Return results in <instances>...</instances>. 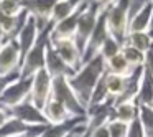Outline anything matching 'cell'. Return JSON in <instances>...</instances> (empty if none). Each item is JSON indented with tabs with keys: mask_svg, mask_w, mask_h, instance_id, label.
<instances>
[{
	"mask_svg": "<svg viewBox=\"0 0 153 137\" xmlns=\"http://www.w3.org/2000/svg\"><path fill=\"white\" fill-rule=\"evenodd\" d=\"M105 61L100 55L91 58L89 61L82 63V66L76 71L71 78H68L71 88L74 89L76 96L79 97V101L86 106L87 109V104H89L91 99V94H92L96 84L99 83V79L105 74Z\"/></svg>",
	"mask_w": 153,
	"mask_h": 137,
	"instance_id": "obj_1",
	"label": "cell"
},
{
	"mask_svg": "<svg viewBox=\"0 0 153 137\" xmlns=\"http://www.w3.org/2000/svg\"><path fill=\"white\" fill-rule=\"evenodd\" d=\"M53 25H48L45 30L40 31L36 43L31 46V50L22 58L20 64V78H31L45 68V55H46V46L50 43V31Z\"/></svg>",
	"mask_w": 153,
	"mask_h": 137,
	"instance_id": "obj_2",
	"label": "cell"
},
{
	"mask_svg": "<svg viewBox=\"0 0 153 137\" xmlns=\"http://www.w3.org/2000/svg\"><path fill=\"white\" fill-rule=\"evenodd\" d=\"M130 4H132V0H115L110 7L105 8L109 33L112 35L120 45L125 43L127 35H128Z\"/></svg>",
	"mask_w": 153,
	"mask_h": 137,
	"instance_id": "obj_3",
	"label": "cell"
},
{
	"mask_svg": "<svg viewBox=\"0 0 153 137\" xmlns=\"http://www.w3.org/2000/svg\"><path fill=\"white\" fill-rule=\"evenodd\" d=\"M51 97L63 104L73 117H86V114H87L86 106H84L79 101V97L76 96V93H74V89L71 88L68 78H64V76L54 78L53 79V89H51Z\"/></svg>",
	"mask_w": 153,
	"mask_h": 137,
	"instance_id": "obj_4",
	"label": "cell"
},
{
	"mask_svg": "<svg viewBox=\"0 0 153 137\" xmlns=\"http://www.w3.org/2000/svg\"><path fill=\"white\" fill-rule=\"evenodd\" d=\"M102 8L99 5H96L92 0H89L86 4V7L82 8L79 15V20H77V27H76V33H74V43L79 48L81 55H84L87 46V41H89L91 35H92V30L97 23V17H99V12Z\"/></svg>",
	"mask_w": 153,
	"mask_h": 137,
	"instance_id": "obj_5",
	"label": "cell"
},
{
	"mask_svg": "<svg viewBox=\"0 0 153 137\" xmlns=\"http://www.w3.org/2000/svg\"><path fill=\"white\" fill-rule=\"evenodd\" d=\"M31 78H18L15 79L7 89L4 91V94L0 96V104L5 109H12V107L18 106V104L25 103L30 99L31 93Z\"/></svg>",
	"mask_w": 153,
	"mask_h": 137,
	"instance_id": "obj_6",
	"label": "cell"
},
{
	"mask_svg": "<svg viewBox=\"0 0 153 137\" xmlns=\"http://www.w3.org/2000/svg\"><path fill=\"white\" fill-rule=\"evenodd\" d=\"M22 64V51L17 43V38L2 40L0 46V76L20 71Z\"/></svg>",
	"mask_w": 153,
	"mask_h": 137,
	"instance_id": "obj_7",
	"label": "cell"
},
{
	"mask_svg": "<svg viewBox=\"0 0 153 137\" xmlns=\"http://www.w3.org/2000/svg\"><path fill=\"white\" fill-rule=\"evenodd\" d=\"M109 28H107V12L105 8L99 12V17H97V23L92 30V35H91L89 41H87V46H86V51L82 55V63L89 61L91 58L97 56L100 53V48H102L105 38L109 37Z\"/></svg>",
	"mask_w": 153,
	"mask_h": 137,
	"instance_id": "obj_8",
	"label": "cell"
},
{
	"mask_svg": "<svg viewBox=\"0 0 153 137\" xmlns=\"http://www.w3.org/2000/svg\"><path fill=\"white\" fill-rule=\"evenodd\" d=\"M51 89H53V78L48 74V71L40 70L31 79V93L30 103L35 104L38 109H43V106L50 101Z\"/></svg>",
	"mask_w": 153,
	"mask_h": 137,
	"instance_id": "obj_9",
	"label": "cell"
},
{
	"mask_svg": "<svg viewBox=\"0 0 153 137\" xmlns=\"http://www.w3.org/2000/svg\"><path fill=\"white\" fill-rule=\"evenodd\" d=\"M8 117H15L20 122L27 124L28 127H41V126H50L46 121V117L43 116V111L38 109L35 104L30 103V99L25 103L18 104V106L7 109Z\"/></svg>",
	"mask_w": 153,
	"mask_h": 137,
	"instance_id": "obj_10",
	"label": "cell"
},
{
	"mask_svg": "<svg viewBox=\"0 0 153 137\" xmlns=\"http://www.w3.org/2000/svg\"><path fill=\"white\" fill-rule=\"evenodd\" d=\"M56 2L58 0H23L25 12L36 20L40 31L51 23V13Z\"/></svg>",
	"mask_w": 153,
	"mask_h": 137,
	"instance_id": "obj_11",
	"label": "cell"
},
{
	"mask_svg": "<svg viewBox=\"0 0 153 137\" xmlns=\"http://www.w3.org/2000/svg\"><path fill=\"white\" fill-rule=\"evenodd\" d=\"M50 45L58 53V56L73 71H77L82 66V55H81L79 48L76 46L73 38H69V40H50Z\"/></svg>",
	"mask_w": 153,
	"mask_h": 137,
	"instance_id": "obj_12",
	"label": "cell"
},
{
	"mask_svg": "<svg viewBox=\"0 0 153 137\" xmlns=\"http://www.w3.org/2000/svg\"><path fill=\"white\" fill-rule=\"evenodd\" d=\"M112 119H114V101H107V103L99 104V106L89 107L86 114V134L84 136L91 134L97 127L107 126Z\"/></svg>",
	"mask_w": 153,
	"mask_h": 137,
	"instance_id": "obj_13",
	"label": "cell"
},
{
	"mask_svg": "<svg viewBox=\"0 0 153 137\" xmlns=\"http://www.w3.org/2000/svg\"><path fill=\"white\" fill-rule=\"evenodd\" d=\"M87 2H89V0H87ZM86 4H82L74 13H71L69 17H66L64 20L54 23L53 28H51V31H50V40H69V38H74L77 20H79V15H81V12H82V8L86 7Z\"/></svg>",
	"mask_w": 153,
	"mask_h": 137,
	"instance_id": "obj_14",
	"label": "cell"
},
{
	"mask_svg": "<svg viewBox=\"0 0 153 137\" xmlns=\"http://www.w3.org/2000/svg\"><path fill=\"white\" fill-rule=\"evenodd\" d=\"M38 37H40V28H38V23L31 15H28L27 20H25L22 30L18 31L17 35V43L20 46V51H22V58L31 50L35 43H36Z\"/></svg>",
	"mask_w": 153,
	"mask_h": 137,
	"instance_id": "obj_15",
	"label": "cell"
},
{
	"mask_svg": "<svg viewBox=\"0 0 153 137\" xmlns=\"http://www.w3.org/2000/svg\"><path fill=\"white\" fill-rule=\"evenodd\" d=\"M45 70L48 71V74H50L53 79L54 78H59V76L71 78L76 73V71H73L59 56H58V53L53 50V46H51L50 43H48V46H46V55H45Z\"/></svg>",
	"mask_w": 153,
	"mask_h": 137,
	"instance_id": "obj_16",
	"label": "cell"
},
{
	"mask_svg": "<svg viewBox=\"0 0 153 137\" xmlns=\"http://www.w3.org/2000/svg\"><path fill=\"white\" fill-rule=\"evenodd\" d=\"M152 28V2L146 0L145 4L140 5L133 17L128 20V33L133 31H150Z\"/></svg>",
	"mask_w": 153,
	"mask_h": 137,
	"instance_id": "obj_17",
	"label": "cell"
},
{
	"mask_svg": "<svg viewBox=\"0 0 153 137\" xmlns=\"http://www.w3.org/2000/svg\"><path fill=\"white\" fill-rule=\"evenodd\" d=\"M41 111H43V116L46 117L50 126H59V124L66 122V121H69L73 117L68 112L66 107L61 103H58L56 99H53V97H50V101L45 104Z\"/></svg>",
	"mask_w": 153,
	"mask_h": 137,
	"instance_id": "obj_18",
	"label": "cell"
},
{
	"mask_svg": "<svg viewBox=\"0 0 153 137\" xmlns=\"http://www.w3.org/2000/svg\"><path fill=\"white\" fill-rule=\"evenodd\" d=\"M138 117V106L135 101H123V103H114V119L128 126L132 121Z\"/></svg>",
	"mask_w": 153,
	"mask_h": 137,
	"instance_id": "obj_19",
	"label": "cell"
},
{
	"mask_svg": "<svg viewBox=\"0 0 153 137\" xmlns=\"http://www.w3.org/2000/svg\"><path fill=\"white\" fill-rule=\"evenodd\" d=\"M105 86H107V93H109V99L117 101L119 97H122V94L127 89V76L105 73Z\"/></svg>",
	"mask_w": 153,
	"mask_h": 137,
	"instance_id": "obj_20",
	"label": "cell"
},
{
	"mask_svg": "<svg viewBox=\"0 0 153 137\" xmlns=\"http://www.w3.org/2000/svg\"><path fill=\"white\" fill-rule=\"evenodd\" d=\"M105 71L110 74H119V76H130L133 68L125 61V58L122 56V53H117L115 56L109 58V60L105 61Z\"/></svg>",
	"mask_w": 153,
	"mask_h": 137,
	"instance_id": "obj_21",
	"label": "cell"
},
{
	"mask_svg": "<svg viewBox=\"0 0 153 137\" xmlns=\"http://www.w3.org/2000/svg\"><path fill=\"white\" fill-rule=\"evenodd\" d=\"M135 103H137V106L153 107V79L146 74V71H145L142 84H140L138 94H137V97H135Z\"/></svg>",
	"mask_w": 153,
	"mask_h": 137,
	"instance_id": "obj_22",
	"label": "cell"
},
{
	"mask_svg": "<svg viewBox=\"0 0 153 137\" xmlns=\"http://www.w3.org/2000/svg\"><path fill=\"white\" fill-rule=\"evenodd\" d=\"M120 53H122V56L125 58V61L133 68V70L143 66V63H145V53H142L140 50L133 48L132 45L127 43V41L122 43V46H120Z\"/></svg>",
	"mask_w": 153,
	"mask_h": 137,
	"instance_id": "obj_23",
	"label": "cell"
},
{
	"mask_svg": "<svg viewBox=\"0 0 153 137\" xmlns=\"http://www.w3.org/2000/svg\"><path fill=\"white\" fill-rule=\"evenodd\" d=\"M125 41L130 43L133 48L140 50L142 53H146L153 46V40H152L148 31H133V33H128Z\"/></svg>",
	"mask_w": 153,
	"mask_h": 137,
	"instance_id": "obj_24",
	"label": "cell"
},
{
	"mask_svg": "<svg viewBox=\"0 0 153 137\" xmlns=\"http://www.w3.org/2000/svg\"><path fill=\"white\" fill-rule=\"evenodd\" d=\"M109 99V93H107V86H105V74L99 79V83L96 84L92 94H91V99H89V104H87V109L89 107H94V106H99V104H104L107 103Z\"/></svg>",
	"mask_w": 153,
	"mask_h": 137,
	"instance_id": "obj_25",
	"label": "cell"
},
{
	"mask_svg": "<svg viewBox=\"0 0 153 137\" xmlns=\"http://www.w3.org/2000/svg\"><path fill=\"white\" fill-rule=\"evenodd\" d=\"M138 121L145 130L146 137L153 136V107L150 106H138Z\"/></svg>",
	"mask_w": 153,
	"mask_h": 137,
	"instance_id": "obj_26",
	"label": "cell"
},
{
	"mask_svg": "<svg viewBox=\"0 0 153 137\" xmlns=\"http://www.w3.org/2000/svg\"><path fill=\"white\" fill-rule=\"evenodd\" d=\"M0 12L7 17H18L25 12L23 0H0Z\"/></svg>",
	"mask_w": 153,
	"mask_h": 137,
	"instance_id": "obj_27",
	"label": "cell"
},
{
	"mask_svg": "<svg viewBox=\"0 0 153 137\" xmlns=\"http://www.w3.org/2000/svg\"><path fill=\"white\" fill-rule=\"evenodd\" d=\"M120 46H122V45H120L112 35H109V37L105 38V41H104L99 55L104 58V61H107L109 58H112V56H115L117 53H120Z\"/></svg>",
	"mask_w": 153,
	"mask_h": 137,
	"instance_id": "obj_28",
	"label": "cell"
},
{
	"mask_svg": "<svg viewBox=\"0 0 153 137\" xmlns=\"http://www.w3.org/2000/svg\"><path fill=\"white\" fill-rule=\"evenodd\" d=\"M107 127H109L110 137H125L127 136V127L128 126L120 122V121H117V119H112L107 124Z\"/></svg>",
	"mask_w": 153,
	"mask_h": 137,
	"instance_id": "obj_29",
	"label": "cell"
},
{
	"mask_svg": "<svg viewBox=\"0 0 153 137\" xmlns=\"http://www.w3.org/2000/svg\"><path fill=\"white\" fill-rule=\"evenodd\" d=\"M125 137H146V134H145V130H143L142 124H140L138 117L128 124V127H127V136Z\"/></svg>",
	"mask_w": 153,
	"mask_h": 137,
	"instance_id": "obj_30",
	"label": "cell"
},
{
	"mask_svg": "<svg viewBox=\"0 0 153 137\" xmlns=\"http://www.w3.org/2000/svg\"><path fill=\"white\" fill-rule=\"evenodd\" d=\"M20 78V71H15V73H10V74H5V76H0V96L4 94V91L13 83L15 79Z\"/></svg>",
	"mask_w": 153,
	"mask_h": 137,
	"instance_id": "obj_31",
	"label": "cell"
},
{
	"mask_svg": "<svg viewBox=\"0 0 153 137\" xmlns=\"http://www.w3.org/2000/svg\"><path fill=\"white\" fill-rule=\"evenodd\" d=\"M143 68H145L146 74L153 79V50L152 48L145 53V63H143Z\"/></svg>",
	"mask_w": 153,
	"mask_h": 137,
	"instance_id": "obj_32",
	"label": "cell"
},
{
	"mask_svg": "<svg viewBox=\"0 0 153 137\" xmlns=\"http://www.w3.org/2000/svg\"><path fill=\"white\" fill-rule=\"evenodd\" d=\"M84 137H110V132H109V127L107 126H102V127L94 129L91 134H87V136H84Z\"/></svg>",
	"mask_w": 153,
	"mask_h": 137,
	"instance_id": "obj_33",
	"label": "cell"
},
{
	"mask_svg": "<svg viewBox=\"0 0 153 137\" xmlns=\"http://www.w3.org/2000/svg\"><path fill=\"white\" fill-rule=\"evenodd\" d=\"M48 126H41V127H33V129L30 130L28 134H25V136H17V137H40L41 134H43V130L46 129Z\"/></svg>",
	"mask_w": 153,
	"mask_h": 137,
	"instance_id": "obj_34",
	"label": "cell"
},
{
	"mask_svg": "<svg viewBox=\"0 0 153 137\" xmlns=\"http://www.w3.org/2000/svg\"><path fill=\"white\" fill-rule=\"evenodd\" d=\"M96 5H99L100 8H107V7H110V5L115 2V0H92Z\"/></svg>",
	"mask_w": 153,
	"mask_h": 137,
	"instance_id": "obj_35",
	"label": "cell"
},
{
	"mask_svg": "<svg viewBox=\"0 0 153 137\" xmlns=\"http://www.w3.org/2000/svg\"><path fill=\"white\" fill-rule=\"evenodd\" d=\"M8 119V112H7V109H0V126L5 122V121Z\"/></svg>",
	"mask_w": 153,
	"mask_h": 137,
	"instance_id": "obj_36",
	"label": "cell"
},
{
	"mask_svg": "<svg viewBox=\"0 0 153 137\" xmlns=\"http://www.w3.org/2000/svg\"><path fill=\"white\" fill-rule=\"evenodd\" d=\"M150 2H152V28L150 30H153V0H150Z\"/></svg>",
	"mask_w": 153,
	"mask_h": 137,
	"instance_id": "obj_37",
	"label": "cell"
},
{
	"mask_svg": "<svg viewBox=\"0 0 153 137\" xmlns=\"http://www.w3.org/2000/svg\"><path fill=\"white\" fill-rule=\"evenodd\" d=\"M148 33H150V37H152V40H153V30H150Z\"/></svg>",
	"mask_w": 153,
	"mask_h": 137,
	"instance_id": "obj_38",
	"label": "cell"
},
{
	"mask_svg": "<svg viewBox=\"0 0 153 137\" xmlns=\"http://www.w3.org/2000/svg\"><path fill=\"white\" fill-rule=\"evenodd\" d=\"M138 2H140V4H145V2H146V0H138Z\"/></svg>",
	"mask_w": 153,
	"mask_h": 137,
	"instance_id": "obj_39",
	"label": "cell"
},
{
	"mask_svg": "<svg viewBox=\"0 0 153 137\" xmlns=\"http://www.w3.org/2000/svg\"><path fill=\"white\" fill-rule=\"evenodd\" d=\"M81 126H82V124H81ZM76 130H77V129H76ZM76 130H74V132H76ZM74 132H73V134H74ZM73 134H71V136H69V137H73Z\"/></svg>",
	"mask_w": 153,
	"mask_h": 137,
	"instance_id": "obj_40",
	"label": "cell"
},
{
	"mask_svg": "<svg viewBox=\"0 0 153 137\" xmlns=\"http://www.w3.org/2000/svg\"><path fill=\"white\" fill-rule=\"evenodd\" d=\"M0 46H2V38H0Z\"/></svg>",
	"mask_w": 153,
	"mask_h": 137,
	"instance_id": "obj_41",
	"label": "cell"
}]
</instances>
